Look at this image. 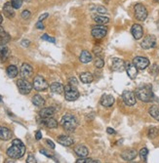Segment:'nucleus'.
<instances>
[{"mask_svg":"<svg viewBox=\"0 0 159 163\" xmlns=\"http://www.w3.org/2000/svg\"><path fill=\"white\" fill-rule=\"evenodd\" d=\"M26 152V147L24 143L19 139H15L12 142V145L7 149V155L12 159H19L23 157Z\"/></svg>","mask_w":159,"mask_h":163,"instance_id":"nucleus-1","label":"nucleus"},{"mask_svg":"<svg viewBox=\"0 0 159 163\" xmlns=\"http://www.w3.org/2000/svg\"><path fill=\"white\" fill-rule=\"evenodd\" d=\"M136 97L141 100L142 102H145V103H149L153 101V98H154V95H153V92L151 90V87L150 86H142L139 87L137 90H136Z\"/></svg>","mask_w":159,"mask_h":163,"instance_id":"nucleus-2","label":"nucleus"},{"mask_svg":"<svg viewBox=\"0 0 159 163\" xmlns=\"http://www.w3.org/2000/svg\"><path fill=\"white\" fill-rule=\"evenodd\" d=\"M62 127L68 132H73L77 127V119L72 114H65L61 119Z\"/></svg>","mask_w":159,"mask_h":163,"instance_id":"nucleus-3","label":"nucleus"},{"mask_svg":"<svg viewBox=\"0 0 159 163\" xmlns=\"http://www.w3.org/2000/svg\"><path fill=\"white\" fill-rule=\"evenodd\" d=\"M65 97L66 101H76L79 98V92L72 84H68L65 87Z\"/></svg>","mask_w":159,"mask_h":163,"instance_id":"nucleus-4","label":"nucleus"},{"mask_svg":"<svg viewBox=\"0 0 159 163\" xmlns=\"http://www.w3.org/2000/svg\"><path fill=\"white\" fill-rule=\"evenodd\" d=\"M17 86H18L19 91L21 94L23 95H27L31 92L33 86L31 83H29L27 79L24 78H21L17 81Z\"/></svg>","mask_w":159,"mask_h":163,"instance_id":"nucleus-5","label":"nucleus"},{"mask_svg":"<svg viewBox=\"0 0 159 163\" xmlns=\"http://www.w3.org/2000/svg\"><path fill=\"white\" fill-rule=\"evenodd\" d=\"M134 13H135V17L138 21L143 22L148 18V10L142 3L136 4L135 7H134Z\"/></svg>","mask_w":159,"mask_h":163,"instance_id":"nucleus-6","label":"nucleus"},{"mask_svg":"<svg viewBox=\"0 0 159 163\" xmlns=\"http://www.w3.org/2000/svg\"><path fill=\"white\" fill-rule=\"evenodd\" d=\"M32 86L36 91H45L46 89H48V83L45 80L44 77H42L41 75H36V76L33 78Z\"/></svg>","mask_w":159,"mask_h":163,"instance_id":"nucleus-7","label":"nucleus"},{"mask_svg":"<svg viewBox=\"0 0 159 163\" xmlns=\"http://www.w3.org/2000/svg\"><path fill=\"white\" fill-rule=\"evenodd\" d=\"M122 99H123V102L127 104L129 107H132L134 104H136L137 101V97H136V94L134 93L132 91H124L123 94H122Z\"/></svg>","mask_w":159,"mask_h":163,"instance_id":"nucleus-8","label":"nucleus"},{"mask_svg":"<svg viewBox=\"0 0 159 163\" xmlns=\"http://www.w3.org/2000/svg\"><path fill=\"white\" fill-rule=\"evenodd\" d=\"M133 64L138 69V70H144L149 66V60L145 57H136L133 60Z\"/></svg>","mask_w":159,"mask_h":163,"instance_id":"nucleus-9","label":"nucleus"},{"mask_svg":"<svg viewBox=\"0 0 159 163\" xmlns=\"http://www.w3.org/2000/svg\"><path fill=\"white\" fill-rule=\"evenodd\" d=\"M107 27L103 26H101V24L93 27V28H92V30H91L92 35L97 39L103 38V37L107 35Z\"/></svg>","mask_w":159,"mask_h":163,"instance_id":"nucleus-10","label":"nucleus"},{"mask_svg":"<svg viewBox=\"0 0 159 163\" xmlns=\"http://www.w3.org/2000/svg\"><path fill=\"white\" fill-rule=\"evenodd\" d=\"M141 46L142 48L145 50L154 48L156 46V37L154 35H148L141 43Z\"/></svg>","mask_w":159,"mask_h":163,"instance_id":"nucleus-11","label":"nucleus"},{"mask_svg":"<svg viewBox=\"0 0 159 163\" xmlns=\"http://www.w3.org/2000/svg\"><path fill=\"white\" fill-rule=\"evenodd\" d=\"M32 73H33V69L30 65L27 64V62H24V64L22 65V66H21V70H20L21 77L27 79L28 77H30Z\"/></svg>","mask_w":159,"mask_h":163,"instance_id":"nucleus-12","label":"nucleus"},{"mask_svg":"<svg viewBox=\"0 0 159 163\" xmlns=\"http://www.w3.org/2000/svg\"><path fill=\"white\" fill-rule=\"evenodd\" d=\"M131 32H132V35L134 36V38H135L136 40H139L144 35L143 27H142L141 24H133L132 27H131Z\"/></svg>","mask_w":159,"mask_h":163,"instance_id":"nucleus-13","label":"nucleus"},{"mask_svg":"<svg viewBox=\"0 0 159 163\" xmlns=\"http://www.w3.org/2000/svg\"><path fill=\"white\" fill-rule=\"evenodd\" d=\"M125 70L127 72L128 76L131 79H135L138 75V69L132 62H125Z\"/></svg>","mask_w":159,"mask_h":163,"instance_id":"nucleus-14","label":"nucleus"},{"mask_svg":"<svg viewBox=\"0 0 159 163\" xmlns=\"http://www.w3.org/2000/svg\"><path fill=\"white\" fill-rule=\"evenodd\" d=\"M3 14L8 19H12L15 17V8L11 4V2H7L3 6Z\"/></svg>","mask_w":159,"mask_h":163,"instance_id":"nucleus-15","label":"nucleus"},{"mask_svg":"<svg viewBox=\"0 0 159 163\" xmlns=\"http://www.w3.org/2000/svg\"><path fill=\"white\" fill-rule=\"evenodd\" d=\"M112 69L116 72H122L125 70V62L123 60L115 58L112 60Z\"/></svg>","mask_w":159,"mask_h":163,"instance_id":"nucleus-16","label":"nucleus"},{"mask_svg":"<svg viewBox=\"0 0 159 163\" xmlns=\"http://www.w3.org/2000/svg\"><path fill=\"white\" fill-rule=\"evenodd\" d=\"M101 104H102V106L106 107H111L112 104H114V98H113V96L108 95V94L103 95L102 98H101Z\"/></svg>","mask_w":159,"mask_h":163,"instance_id":"nucleus-17","label":"nucleus"},{"mask_svg":"<svg viewBox=\"0 0 159 163\" xmlns=\"http://www.w3.org/2000/svg\"><path fill=\"white\" fill-rule=\"evenodd\" d=\"M121 157L126 161H131L137 157V152L135 149H126L121 153Z\"/></svg>","mask_w":159,"mask_h":163,"instance_id":"nucleus-18","label":"nucleus"},{"mask_svg":"<svg viewBox=\"0 0 159 163\" xmlns=\"http://www.w3.org/2000/svg\"><path fill=\"white\" fill-rule=\"evenodd\" d=\"M57 141L59 144H61L62 145H65V147H70L72 145L74 141L68 136H65V135H61L57 138Z\"/></svg>","mask_w":159,"mask_h":163,"instance_id":"nucleus-19","label":"nucleus"},{"mask_svg":"<svg viewBox=\"0 0 159 163\" xmlns=\"http://www.w3.org/2000/svg\"><path fill=\"white\" fill-rule=\"evenodd\" d=\"M50 90H51L53 93L61 95L62 93L65 92V87L62 86V84L60 82H54L50 85Z\"/></svg>","mask_w":159,"mask_h":163,"instance_id":"nucleus-20","label":"nucleus"},{"mask_svg":"<svg viewBox=\"0 0 159 163\" xmlns=\"http://www.w3.org/2000/svg\"><path fill=\"white\" fill-rule=\"evenodd\" d=\"M55 113V110H54L53 107H44L42 110H40L39 112V115L41 118H49V117H52Z\"/></svg>","mask_w":159,"mask_h":163,"instance_id":"nucleus-21","label":"nucleus"},{"mask_svg":"<svg viewBox=\"0 0 159 163\" xmlns=\"http://www.w3.org/2000/svg\"><path fill=\"white\" fill-rule=\"evenodd\" d=\"M10 56V50L7 47L6 44L1 43L0 44V59L2 61H6L8 57Z\"/></svg>","mask_w":159,"mask_h":163,"instance_id":"nucleus-22","label":"nucleus"},{"mask_svg":"<svg viewBox=\"0 0 159 163\" xmlns=\"http://www.w3.org/2000/svg\"><path fill=\"white\" fill-rule=\"evenodd\" d=\"M74 152L76 153V155L79 157H87L88 154H89V150H88V149L82 145H77V147L75 148Z\"/></svg>","mask_w":159,"mask_h":163,"instance_id":"nucleus-23","label":"nucleus"},{"mask_svg":"<svg viewBox=\"0 0 159 163\" xmlns=\"http://www.w3.org/2000/svg\"><path fill=\"white\" fill-rule=\"evenodd\" d=\"M12 138V132L6 127L0 126V139L3 141H8Z\"/></svg>","mask_w":159,"mask_h":163,"instance_id":"nucleus-24","label":"nucleus"},{"mask_svg":"<svg viewBox=\"0 0 159 163\" xmlns=\"http://www.w3.org/2000/svg\"><path fill=\"white\" fill-rule=\"evenodd\" d=\"M93 19L96 23L98 24H101V26H104V24H107L110 23V18L108 17H106V16H102V15H95L93 16Z\"/></svg>","mask_w":159,"mask_h":163,"instance_id":"nucleus-25","label":"nucleus"},{"mask_svg":"<svg viewBox=\"0 0 159 163\" xmlns=\"http://www.w3.org/2000/svg\"><path fill=\"white\" fill-rule=\"evenodd\" d=\"M93 74H92L91 72H82L80 74V80L83 82V83H85V84H89V83H91L92 81H93Z\"/></svg>","mask_w":159,"mask_h":163,"instance_id":"nucleus-26","label":"nucleus"},{"mask_svg":"<svg viewBox=\"0 0 159 163\" xmlns=\"http://www.w3.org/2000/svg\"><path fill=\"white\" fill-rule=\"evenodd\" d=\"M32 104H34L35 107H44L45 104V100L41 97L40 95H34L32 97Z\"/></svg>","mask_w":159,"mask_h":163,"instance_id":"nucleus-27","label":"nucleus"},{"mask_svg":"<svg viewBox=\"0 0 159 163\" xmlns=\"http://www.w3.org/2000/svg\"><path fill=\"white\" fill-rule=\"evenodd\" d=\"M43 123L45 124L46 127H48L50 129H55L58 127V122L56 119H54L53 117H49V118H45L43 120Z\"/></svg>","mask_w":159,"mask_h":163,"instance_id":"nucleus-28","label":"nucleus"},{"mask_svg":"<svg viewBox=\"0 0 159 163\" xmlns=\"http://www.w3.org/2000/svg\"><path fill=\"white\" fill-rule=\"evenodd\" d=\"M79 59H80V62H83V64H88V62H90L92 61V55L88 51L84 50V51L81 52Z\"/></svg>","mask_w":159,"mask_h":163,"instance_id":"nucleus-29","label":"nucleus"},{"mask_svg":"<svg viewBox=\"0 0 159 163\" xmlns=\"http://www.w3.org/2000/svg\"><path fill=\"white\" fill-rule=\"evenodd\" d=\"M6 72H7V75L10 78H15L17 75H18L19 70H18V68H17L16 66H9L7 68Z\"/></svg>","mask_w":159,"mask_h":163,"instance_id":"nucleus-30","label":"nucleus"},{"mask_svg":"<svg viewBox=\"0 0 159 163\" xmlns=\"http://www.w3.org/2000/svg\"><path fill=\"white\" fill-rule=\"evenodd\" d=\"M149 114L151 117H153L155 120L159 121V106H152L149 108Z\"/></svg>","mask_w":159,"mask_h":163,"instance_id":"nucleus-31","label":"nucleus"},{"mask_svg":"<svg viewBox=\"0 0 159 163\" xmlns=\"http://www.w3.org/2000/svg\"><path fill=\"white\" fill-rule=\"evenodd\" d=\"M9 40H10V35L5 31V30L2 27H0V41H1V43L6 44Z\"/></svg>","mask_w":159,"mask_h":163,"instance_id":"nucleus-32","label":"nucleus"},{"mask_svg":"<svg viewBox=\"0 0 159 163\" xmlns=\"http://www.w3.org/2000/svg\"><path fill=\"white\" fill-rule=\"evenodd\" d=\"M90 9L92 11H95L96 13H98V14H106V13H107V8H104L102 5H93V6L90 7Z\"/></svg>","mask_w":159,"mask_h":163,"instance_id":"nucleus-33","label":"nucleus"},{"mask_svg":"<svg viewBox=\"0 0 159 163\" xmlns=\"http://www.w3.org/2000/svg\"><path fill=\"white\" fill-rule=\"evenodd\" d=\"M148 136L149 139H154V138H156L158 136V129L156 127H151L148 130Z\"/></svg>","mask_w":159,"mask_h":163,"instance_id":"nucleus-34","label":"nucleus"},{"mask_svg":"<svg viewBox=\"0 0 159 163\" xmlns=\"http://www.w3.org/2000/svg\"><path fill=\"white\" fill-rule=\"evenodd\" d=\"M148 149L144 148V149H142L140 150L139 155H140V157H141L142 161H144V162L146 161V158H148Z\"/></svg>","mask_w":159,"mask_h":163,"instance_id":"nucleus-35","label":"nucleus"},{"mask_svg":"<svg viewBox=\"0 0 159 163\" xmlns=\"http://www.w3.org/2000/svg\"><path fill=\"white\" fill-rule=\"evenodd\" d=\"M93 52H94L95 55L97 57H99V58H102L103 55V49H102V47H100V46H95V47L93 48Z\"/></svg>","mask_w":159,"mask_h":163,"instance_id":"nucleus-36","label":"nucleus"},{"mask_svg":"<svg viewBox=\"0 0 159 163\" xmlns=\"http://www.w3.org/2000/svg\"><path fill=\"white\" fill-rule=\"evenodd\" d=\"M95 66L97 69H102V68H103V66H104V62H103V60L102 59V58H99V57H97V59L95 60Z\"/></svg>","mask_w":159,"mask_h":163,"instance_id":"nucleus-37","label":"nucleus"},{"mask_svg":"<svg viewBox=\"0 0 159 163\" xmlns=\"http://www.w3.org/2000/svg\"><path fill=\"white\" fill-rule=\"evenodd\" d=\"M149 72L151 73L152 75H154V76H156V75L159 73V66H158V65H156V64L152 65L151 68L149 69Z\"/></svg>","mask_w":159,"mask_h":163,"instance_id":"nucleus-38","label":"nucleus"},{"mask_svg":"<svg viewBox=\"0 0 159 163\" xmlns=\"http://www.w3.org/2000/svg\"><path fill=\"white\" fill-rule=\"evenodd\" d=\"M23 1L24 0H11V4L15 9H20L23 5Z\"/></svg>","mask_w":159,"mask_h":163,"instance_id":"nucleus-39","label":"nucleus"},{"mask_svg":"<svg viewBox=\"0 0 159 163\" xmlns=\"http://www.w3.org/2000/svg\"><path fill=\"white\" fill-rule=\"evenodd\" d=\"M41 39L45 40V41H49V42H52V43H55L56 42L55 38H53V37L49 36L48 34H43L42 36H41Z\"/></svg>","mask_w":159,"mask_h":163,"instance_id":"nucleus-40","label":"nucleus"},{"mask_svg":"<svg viewBox=\"0 0 159 163\" xmlns=\"http://www.w3.org/2000/svg\"><path fill=\"white\" fill-rule=\"evenodd\" d=\"M29 17H30V12H29L28 10L23 11V13H22V18H23V19L27 20V19L29 18Z\"/></svg>","mask_w":159,"mask_h":163,"instance_id":"nucleus-41","label":"nucleus"},{"mask_svg":"<svg viewBox=\"0 0 159 163\" xmlns=\"http://www.w3.org/2000/svg\"><path fill=\"white\" fill-rule=\"evenodd\" d=\"M27 163H35V162H36V159L34 158V156L29 155V156L27 157Z\"/></svg>","mask_w":159,"mask_h":163,"instance_id":"nucleus-42","label":"nucleus"},{"mask_svg":"<svg viewBox=\"0 0 159 163\" xmlns=\"http://www.w3.org/2000/svg\"><path fill=\"white\" fill-rule=\"evenodd\" d=\"M35 27L36 28H38V30H44V24H42V22H39V21L36 23Z\"/></svg>","mask_w":159,"mask_h":163,"instance_id":"nucleus-43","label":"nucleus"},{"mask_svg":"<svg viewBox=\"0 0 159 163\" xmlns=\"http://www.w3.org/2000/svg\"><path fill=\"white\" fill-rule=\"evenodd\" d=\"M46 144H47L51 149H55V144H54L51 140H46Z\"/></svg>","mask_w":159,"mask_h":163,"instance_id":"nucleus-44","label":"nucleus"},{"mask_svg":"<svg viewBox=\"0 0 159 163\" xmlns=\"http://www.w3.org/2000/svg\"><path fill=\"white\" fill-rule=\"evenodd\" d=\"M35 139H36L37 141H39V140L42 139V134H41L40 131H37V132H36V134H35Z\"/></svg>","mask_w":159,"mask_h":163,"instance_id":"nucleus-45","label":"nucleus"},{"mask_svg":"<svg viewBox=\"0 0 159 163\" xmlns=\"http://www.w3.org/2000/svg\"><path fill=\"white\" fill-rule=\"evenodd\" d=\"M48 17V13H44V14H42L40 17H39V19H38V21L39 22H42L43 20H45L46 18Z\"/></svg>","mask_w":159,"mask_h":163,"instance_id":"nucleus-46","label":"nucleus"},{"mask_svg":"<svg viewBox=\"0 0 159 163\" xmlns=\"http://www.w3.org/2000/svg\"><path fill=\"white\" fill-rule=\"evenodd\" d=\"M29 43L30 42H29L28 40H23L22 41V44H23V46H24V47H27V46L29 45Z\"/></svg>","mask_w":159,"mask_h":163,"instance_id":"nucleus-47","label":"nucleus"},{"mask_svg":"<svg viewBox=\"0 0 159 163\" xmlns=\"http://www.w3.org/2000/svg\"><path fill=\"white\" fill-rule=\"evenodd\" d=\"M40 152H41V153H43L44 155L48 156V157H52V155H50V154H49L47 152H46V150H44V149H41V150H40Z\"/></svg>","mask_w":159,"mask_h":163,"instance_id":"nucleus-48","label":"nucleus"},{"mask_svg":"<svg viewBox=\"0 0 159 163\" xmlns=\"http://www.w3.org/2000/svg\"><path fill=\"white\" fill-rule=\"evenodd\" d=\"M107 132L108 134H115V131H114L112 128H107Z\"/></svg>","mask_w":159,"mask_h":163,"instance_id":"nucleus-49","label":"nucleus"},{"mask_svg":"<svg viewBox=\"0 0 159 163\" xmlns=\"http://www.w3.org/2000/svg\"><path fill=\"white\" fill-rule=\"evenodd\" d=\"M69 81H70V83H72V85H73V84L76 85V83H77L76 79H74V78H70V79H69Z\"/></svg>","mask_w":159,"mask_h":163,"instance_id":"nucleus-50","label":"nucleus"},{"mask_svg":"<svg viewBox=\"0 0 159 163\" xmlns=\"http://www.w3.org/2000/svg\"><path fill=\"white\" fill-rule=\"evenodd\" d=\"M2 22H3V18H2V16H1V14H0V24H2Z\"/></svg>","mask_w":159,"mask_h":163,"instance_id":"nucleus-51","label":"nucleus"},{"mask_svg":"<svg viewBox=\"0 0 159 163\" xmlns=\"http://www.w3.org/2000/svg\"><path fill=\"white\" fill-rule=\"evenodd\" d=\"M154 2H156V3H159V0H153Z\"/></svg>","mask_w":159,"mask_h":163,"instance_id":"nucleus-52","label":"nucleus"},{"mask_svg":"<svg viewBox=\"0 0 159 163\" xmlns=\"http://www.w3.org/2000/svg\"><path fill=\"white\" fill-rule=\"evenodd\" d=\"M157 27H158V30H159V21L157 22Z\"/></svg>","mask_w":159,"mask_h":163,"instance_id":"nucleus-53","label":"nucleus"},{"mask_svg":"<svg viewBox=\"0 0 159 163\" xmlns=\"http://www.w3.org/2000/svg\"><path fill=\"white\" fill-rule=\"evenodd\" d=\"M1 99H2V98H1V96H0V102H1Z\"/></svg>","mask_w":159,"mask_h":163,"instance_id":"nucleus-54","label":"nucleus"},{"mask_svg":"<svg viewBox=\"0 0 159 163\" xmlns=\"http://www.w3.org/2000/svg\"><path fill=\"white\" fill-rule=\"evenodd\" d=\"M24 1H29V0H24Z\"/></svg>","mask_w":159,"mask_h":163,"instance_id":"nucleus-55","label":"nucleus"}]
</instances>
